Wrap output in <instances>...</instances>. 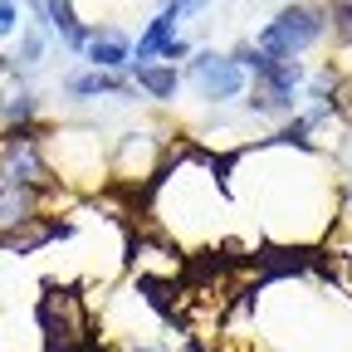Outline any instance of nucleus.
I'll return each instance as SVG.
<instances>
[{"instance_id": "obj_1", "label": "nucleus", "mask_w": 352, "mask_h": 352, "mask_svg": "<svg viewBox=\"0 0 352 352\" xmlns=\"http://www.w3.org/2000/svg\"><path fill=\"white\" fill-rule=\"evenodd\" d=\"M318 34H323V10L318 6H289V10H279L270 25L259 30L254 50L270 54V59H298Z\"/></svg>"}, {"instance_id": "obj_2", "label": "nucleus", "mask_w": 352, "mask_h": 352, "mask_svg": "<svg viewBox=\"0 0 352 352\" xmlns=\"http://www.w3.org/2000/svg\"><path fill=\"white\" fill-rule=\"evenodd\" d=\"M34 314H39L44 338H50V352H88V318L74 289H50Z\"/></svg>"}, {"instance_id": "obj_3", "label": "nucleus", "mask_w": 352, "mask_h": 352, "mask_svg": "<svg viewBox=\"0 0 352 352\" xmlns=\"http://www.w3.org/2000/svg\"><path fill=\"white\" fill-rule=\"evenodd\" d=\"M0 176H6V186H20V191L50 186V166H44L30 127H10L6 138H0Z\"/></svg>"}, {"instance_id": "obj_4", "label": "nucleus", "mask_w": 352, "mask_h": 352, "mask_svg": "<svg viewBox=\"0 0 352 352\" xmlns=\"http://www.w3.org/2000/svg\"><path fill=\"white\" fill-rule=\"evenodd\" d=\"M191 78H196V88H201V98H210V103H226V98H240L245 94V69L230 59V54H196L191 59Z\"/></svg>"}, {"instance_id": "obj_5", "label": "nucleus", "mask_w": 352, "mask_h": 352, "mask_svg": "<svg viewBox=\"0 0 352 352\" xmlns=\"http://www.w3.org/2000/svg\"><path fill=\"white\" fill-rule=\"evenodd\" d=\"M44 6V25H50L69 50H88V39H94V30L88 25H78V15H74V0H39Z\"/></svg>"}, {"instance_id": "obj_6", "label": "nucleus", "mask_w": 352, "mask_h": 352, "mask_svg": "<svg viewBox=\"0 0 352 352\" xmlns=\"http://www.w3.org/2000/svg\"><path fill=\"white\" fill-rule=\"evenodd\" d=\"M88 64L103 69V74L132 64V44H127V34H122V30H94V39H88Z\"/></svg>"}, {"instance_id": "obj_7", "label": "nucleus", "mask_w": 352, "mask_h": 352, "mask_svg": "<svg viewBox=\"0 0 352 352\" xmlns=\"http://www.w3.org/2000/svg\"><path fill=\"white\" fill-rule=\"evenodd\" d=\"M132 83H138L147 98H176L182 74H176V64H132Z\"/></svg>"}, {"instance_id": "obj_8", "label": "nucleus", "mask_w": 352, "mask_h": 352, "mask_svg": "<svg viewBox=\"0 0 352 352\" xmlns=\"http://www.w3.org/2000/svg\"><path fill=\"white\" fill-rule=\"evenodd\" d=\"M64 88L74 98H98V94H127V83L122 78H113V74H103V69H94V74H69L64 78Z\"/></svg>"}, {"instance_id": "obj_9", "label": "nucleus", "mask_w": 352, "mask_h": 352, "mask_svg": "<svg viewBox=\"0 0 352 352\" xmlns=\"http://www.w3.org/2000/svg\"><path fill=\"white\" fill-rule=\"evenodd\" d=\"M171 30H176V20H171V15L162 10V15H157V20L147 25V34L138 39V64H147L152 54H162V50H166V39H171Z\"/></svg>"}, {"instance_id": "obj_10", "label": "nucleus", "mask_w": 352, "mask_h": 352, "mask_svg": "<svg viewBox=\"0 0 352 352\" xmlns=\"http://www.w3.org/2000/svg\"><path fill=\"white\" fill-rule=\"evenodd\" d=\"M333 34L338 44H352V0H333Z\"/></svg>"}, {"instance_id": "obj_11", "label": "nucleus", "mask_w": 352, "mask_h": 352, "mask_svg": "<svg viewBox=\"0 0 352 352\" xmlns=\"http://www.w3.org/2000/svg\"><path fill=\"white\" fill-rule=\"evenodd\" d=\"M39 54H44V30H25V39H20V64H39Z\"/></svg>"}, {"instance_id": "obj_12", "label": "nucleus", "mask_w": 352, "mask_h": 352, "mask_svg": "<svg viewBox=\"0 0 352 352\" xmlns=\"http://www.w3.org/2000/svg\"><path fill=\"white\" fill-rule=\"evenodd\" d=\"M210 0H166V15L171 20H182V15H196V10H206Z\"/></svg>"}, {"instance_id": "obj_13", "label": "nucleus", "mask_w": 352, "mask_h": 352, "mask_svg": "<svg viewBox=\"0 0 352 352\" xmlns=\"http://www.w3.org/2000/svg\"><path fill=\"white\" fill-rule=\"evenodd\" d=\"M20 25V10H15V0H0V34H10Z\"/></svg>"}, {"instance_id": "obj_14", "label": "nucleus", "mask_w": 352, "mask_h": 352, "mask_svg": "<svg viewBox=\"0 0 352 352\" xmlns=\"http://www.w3.org/2000/svg\"><path fill=\"white\" fill-rule=\"evenodd\" d=\"M186 54H191V44H186V39H176V34L166 39V50H162V59H171V64H176V59H186Z\"/></svg>"}]
</instances>
